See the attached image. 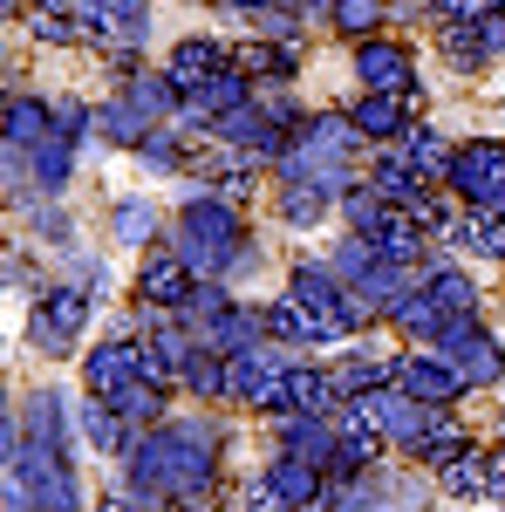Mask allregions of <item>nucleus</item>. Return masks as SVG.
Returning a JSON list of instances; mask_svg holds the SVG:
<instances>
[{"mask_svg": "<svg viewBox=\"0 0 505 512\" xmlns=\"http://www.w3.org/2000/svg\"><path fill=\"white\" fill-rule=\"evenodd\" d=\"M28 444L69 458V417H62V396H55V390H41L35 403H28Z\"/></svg>", "mask_w": 505, "mask_h": 512, "instance_id": "23", "label": "nucleus"}, {"mask_svg": "<svg viewBox=\"0 0 505 512\" xmlns=\"http://www.w3.org/2000/svg\"><path fill=\"white\" fill-rule=\"evenodd\" d=\"M246 76H267V82H294V69H301V55H294V41H253V48H239L233 55Z\"/></svg>", "mask_w": 505, "mask_h": 512, "instance_id": "28", "label": "nucleus"}, {"mask_svg": "<svg viewBox=\"0 0 505 512\" xmlns=\"http://www.w3.org/2000/svg\"><path fill=\"white\" fill-rule=\"evenodd\" d=\"M110 410H117V417H123V424H130L137 437L157 431V424H171V417H164V390H157V383H144V376H137L130 390L110 396Z\"/></svg>", "mask_w": 505, "mask_h": 512, "instance_id": "19", "label": "nucleus"}, {"mask_svg": "<svg viewBox=\"0 0 505 512\" xmlns=\"http://www.w3.org/2000/svg\"><path fill=\"white\" fill-rule=\"evenodd\" d=\"M89 308H96V294L89 287H41L35 294V315H28V335H35L41 355H69L76 349V335L89 328Z\"/></svg>", "mask_w": 505, "mask_h": 512, "instance_id": "3", "label": "nucleus"}, {"mask_svg": "<svg viewBox=\"0 0 505 512\" xmlns=\"http://www.w3.org/2000/svg\"><path fill=\"white\" fill-rule=\"evenodd\" d=\"M301 21H335V0H294Z\"/></svg>", "mask_w": 505, "mask_h": 512, "instance_id": "39", "label": "nucleus"}, {"mask_svg": "<svg viewBox=\"0 0 505 512\" xmlns=\"http://www.w3.org/2000/svg\"><path fill=\"white\" fill-rule=\"evenodd\" d=\"M465 444H471V437L458 431V417H451V410H437V417L424 424V437L410 444V458H424V465H451V458H458Z\"/></svg>", "mask_w": 505, "mask_h": 512, "instance_id": "26", "label": "nucleus"}, {"mask_svg": "<svg viewBox=\"0 0 505 512\" xmlns=\"http://www.w3.org/2000/svg\"><path fill=\"white\" fill-rule=\"evenodd\" d=\"M505 48V14H485V21H458L444 28V55L451 62H492Z\"/></svg>", "mask_w": 505, "mask_h": 512, "instance_id": "13", "label": "nucleus"}, {"mask_svg": "<svg viewBox=\"0 0 505 512\" xmlns=\"http://www.w3.org/2000/svg\"><path fill=\"white\" fill-rule=\"evenodd\" d=\"M267 485L287 499V512H308L314 499H321V465H308V458H287V451H280V458L267 465Z\"/></svg>", "mask_w": 505, "mask_h": 512, "instance_id": "14", "label": "nucleus"}, {"mask_svg": "<svg viewBox=\"0 0 505 512\" xmlns=\"http://www.w3.org/2000/svg\"><path fill=\"white\" fill-rule=\"evenodd\" d=\"M246 226H239V205L226 198H185V212H178V253H185V267L198 280H219L226 267H246Z\"/></svg>", "mask_w": 505, "mask_h": 512, "instance_id": "2", "label": "nucleus"}, {"mask_svg": "<svg viewBox=\"0 0 505 512\" xmlns=\"http://www.w3.org/2000/svg\"><path fill=\"white\" fill-rule=\"evenodd\" d=\"M96 130H103L110 144H130V151H144V144H151V130H157V123L144 117V110H137L130 96H117V103H103V110H96Z\"/></svg>", "mask_w": 505, "mask_h": 512, "instance_id": "20", "label": "nucleus"}, {"mask_svg": "<svg viewBox=\"0 0 505 512\" xmlns=\"http://www.w3.org/2000/svg\"><path fill=\"white\" fill-rule=\"evenodd\" d=\"M335 28L355 41H376V28H383V0H335Z\"/></svg>", "mask_w": 505, "mask_h": 512, "instance_id": "35", "label": "nucleus"}, {"mask_svg": "<svg viewBox=\"0 0 505 512\" xmlns=\"http://www.w3.org/2000/svg\"><path fill=\"white\" fill-rule=\"evenodd\" d=\"M424 294H430V301H437L451 321H478V287H471L458 267H437V274L424 280Z\"/></svg>", "mask_w": 505, "mask_h": 512, "instance_id": "24", "label": "nucleus"}, {"mask_svg": "<svg viewBox=\"0 0 505 512\" xmlns=\"http://www.w3.org/2000/svg\"><path fill=\"white\" fill-rule=\"evenodd\" d=\"M96 512H144V506H130V499H103Z\"/></svg>", "mask_w": 505, "mask_h": 512, "instance_id": "41", "label": "nucleus"}, {"mask_svg": "<svg viewBox=\"0 0 505 512\" xmlns=\"http://www.w3.org/2000/svg\"><path fill=\"white\" fill-rule=\"evenodd\" d=\"M437 355H444V362L465 376V390H492V383L505 376L499 342H492L478 321H451V328H444V342H437Z\"/></svg>", "mask_w": 505, "mask_h": 512, "instance_id": "5", "label": "nucleus"}, {"mask_svg": "<svg viewBox=\"0 0 505 512\" xmlns=\"http://www.w3.org/2000/svg\"><path fill=\"white\" fill-rule=\"evenodd\" d=\"M376 458H383V437H376V431H342V437H335L328 472H335V478H355V472H369Z\"/></svg>", "mask_w": 505, "mask_h": 512, "instance_id": "30", "label": "nucleus"}, {"mask_svg": "<svg viewBox=\"0 0 505 512\" xmlns=\"http://www.w3.org/2000/svg\"><path fill=\"white\" fill-rule=\"evenodd\" d=\"M76 424H82V437H89L96 451H110V458H117V451H137V431L123 424V417L110 410V403H103V396H89V403H82Z\"/></svg>", "mask_w": 505, "mask_h": 512, "instance_id": "16", "label": "nucleus"}, {"mask_svg": "<svg viewBox=\"0 0 505 512\" xmlns=\"http://www.w3.org/2000/svg\"><path fill=\"white\" fill-rule=\"evenodd\" d=\"M48 130H55V103H35V96H7V144L35 151Z\"/></svg>", "mask_w": 505, "mask_h": 512, "instance_id": "21", "label": "nucleus"}, {"mask_svg": "<svg viewBox=\"0 0 505 512\" xmlns=\"http://www.w3.org/2000/svg\"><path fill=\"white\" fill-rule=\"evenodd\" d=\"M355 82H362V96H410L417 103L410 55L396 41H355Z\"/></svg>", "mask_w": 505, "mask_h": 512, "instance_id": "8", "label": "nucleus"}, {"mask_svg": "<svg viewBox=\"0 0 505 512\" xmlns=\"http://www.w3.org/2000/svg\"><path fill=\"white\" fill-rule=\"evenodd\" d=\"M328 198L335 192H321V185H287V192H280V219H287V226H314V219L328 212Z\"/></svg>", "mask_w": 505, "mask_h": 512, "instance_id": "34", "label": "nucleus"}, {"mask_svg": "<svg viewBox=\"0 0 505 512\" xmlns=\"http://www.w3.org/2000/svg\"><path fill=\"white\" fill-rule=\"evenodd\" d=\"M396 151H403V158L417 164L424 178H451V158H458V151H451V144H444L437 130H424V123H410V130L396 137Z\"/></svg>", "mask_w": 505, "mask_h": 512, "instance_id": "22", "label": "nucleus"}, {"mask_svg": "<svg viewBox=\"0 0 505 512\" xmlns=\"http://www.w3.org/2000/svg\"><path fill=\"white\" fill-rule=\"evenodd\" d=\"M389 321H396L403 335H417V342H444V328H451V315H444V308L430 301L424 287H410V294H403V301L389 308Z\"/></svg>", "mask_w": 505, "mask_h": 512, "instance_id": "18", "label": "nucleus"}, {"mask_svg": "<svg viewBox=\"0 0 505 512\" xmlns=\"http://www.w3.org/2000/svg\"><path fill=\"white\" fill-rule=\"evenodd\" d=\"M349 117H355V130H362V137H376V144H396V137L410 130V96H362Z\"/></svg>", "mask_w": 505, "mask_h": 512, "instance_id": "15", "label": "nucleus"}, {"mask_svg": "<svg viewBox=\"0 0 505 512\" xmlns=\"http://www.w3.org/2000/svg\"><path fill=\"white\" fill-rule=\"evenodd\" d=\"M28 7H48V14H69V0H28Z\"/></svg>", "mask_w": 505, "mask_h": 512, "instance_id": "43", "label": "nucleus"}, {"mask_svg": "<svg viewBox=\"0 0 505 512\" xmlns=\"http://www.w3.org/2000/svg\"><path fill=\"white\" fill-rule=\"evenodd\" d=\"M396 390L417 396V403H437V410H444L451 396L465 390V376H458V369H451V362H444L437 349H417V355H403V362H396Z\"/></svg>", "mask_w": 505, "mask_h": 512, "instance_id": "9", "label": "nucleus"}, {"mask_svg": "<svg viewBox=\"0 0 505 512\" xmlns=\"http://www.w3.org/2000/svg\"><path fill=\"white\" fill-rule=\"evenodd\" d=\"M69 144H76V137H62V130H48L35 144V185L41 192H62V185H69V171H76V151H69Z\"/></svg>", "mask_w": 505, "mask_h": 512, "instance_id": "29", "label": "nucleus"}, {"mask_svg": "<svg viewBox=\"0 0 505 512\" xmlns=\"http://www.w3.org/2000/svg\"><path fill=\"white\" fill-rule=\"evenodd\" d=\"M137 376H144V349L137 342H103V349H89V362H82V390L103 396V403L117 390H130Z\"/></svg>", "mask_w": 505, "mask_h": 512, "instance_id": "10", "label": "nucleus"}, {"mask_svg": "<svg viewBox=\"0 0 505 512\" xmlns=\"http://www.w3.org/2000/svg\"><path fill=\"white\" fill-rule=\"evenodd\" d=\"M451 246H465V253H478V260H505V219L465 212V219L451 226Z\"/></svg>", "mask_w": 505, "mask_h": 512, "instance_id": "25", "label": "nucleus"}, {"mask_svg": "<svg viewBox=\"0 0 505 512\" xmlns=\"http://www.w3.org/2000/svg\"><path fill=\"white\" fill-rule=\"evenodd\" d=\"M226 396L280 417V410H287V362H280V355H267V349L226 355Z\"/></svg>", "mask_w": 505, "mask_h": 512, "instance_id": "4", "label": "nucleus"}, {"mask_svg": "<svg viewBox=\"0 0 505 512\" xmlns=\"http://www.w3.org/2000/svg\"><path fill=\"white\" fill-rule=\"evenodd\" d=\"M192 287H198V274L185 267V253H178V246L144 253V267H137V301H144V308H157V315H185Z\"/></svg>", "mask_w": 505, "mask_h": 512, "instance_id": "6", "label": "nucleus"}, {"mask_svg": "<svg viewBox=\"0 0 505 512\" xmlns=\"http://www.w3.org/2000/svg\"><path fill=\"white\" fill-rule=\"evenodd\" d=\"M437 485H444L451 499H478V492H492V478H485V451L465 444L451 465H437Z\"/></svg>", "mask_w": 505, "mask_h": 512, "instance_id": "27", "label": "nucleus"}, {"mask_svg": "<svg viewBox=\"0 0 505 512\" xmlns=\"http://www.w3.org/2000/svg\"><path fill=\"white\" fill-rule=\"evenodd\" d=\"M335 424L328 417H308V410H294V417H280V451L287 458H308V465H321L328 472V458H335Z\"/></svg>", "mask_w": 505, "mask_h": 512, "instance_id": "12", "label": "nucleus"}, {"mask_svg": "<svg viewBox=\"0 0 505 512\" xmlns=\"http://www.w3.org/2000/svg\"><path fill=\"white\" fill-rule=\"evenodd\" d=\"M123 96H130V103H137V110H144V117H178V110H185V96H178V82L164 76V69H144V76H123Z\"/></svg>", "mask_w": 505, "mask_h": 512, "instance_id": "17", "label": "nucleus"}, {"mask_svg": "<svg viewBox=\"0 0 505 512\" xmlns=\"http://www.w3.org/2000/svg\"><path fill=\"white\" fill-rule=\"evenodd\" d=\"M185 390H192V396H226V355L198 349L192 369H185Z\"/></svg>", "mask_w": 505, "mask_h": 512, "instance_id": "36", "label": "nucleus"}, {"mask_svg": "<svg viewBox=\"0 0 505 512\" xmlns=\"http://www.w3.org/2000/svg\"><path fill=\"white\" fill-rule=\"evenodd\" d=\"M212 424L178 417V424H157L137 437L130 451V492L144 506H198L205 485H212Z\"/></svg>", "mask_w": 505, "mask_h": 512, "instance_id": "1", "label": "nucleus"}, {"mask_svg": "<svg viewBox=\"0 0 505 512\" xmlns=\"http://www.w3.org/2000/svg\"><path fill=\"white\" fill-rule=\"evenodd\" d=\"M28 35L48 41V48H76V41H89V28H82V14H48V7H28Z\"/></svg>", "mask_w": 505, "mask_h": 512, "instance_id": "32", "label": "nucleus"}, {"mask_svg": "<svg viewBox=\"0 0 505 512\" xmlns=\"http://www.w3.org/2000/svg\"><path fill=\"white\" fill-rule=\"evenodd\" d=\"M246 512H287V499H280V492L267 485V472H260L253 485H246Z\"/></svg>", "mask_w": 505, "mask_h": 512, "instance_id": "38", "label": "nucleus"}, {"mask_svg": "<svg viewBox=\"0 0 505 512\" xmlns=\"http://www.w3.org/2000/svg\"><path fill=\"white\" fill-rule=\"evenodd\" d=\"M485 478H492V492L505 499V451H485Z\"/></svg>", "mask_w": 505, "mask_h": 512, "instance_id": "40", "label": "nucleus"}, {"mask_svg": "<svg viewBox=\"0 0 505 512\" xmlns=\"http://www.w3.org/2000/svg\"><path fill=\"white\" fill-rule=\"evenodd\" d=\"M233 308H239V301L226 294V287H219V280H198V287H192V301H185V315H178V321H185L192 335H205L212 321H219V315H233Z\"/></svg>", "mask_w": 505, "mask_h": 512, "instance_id": "31", "label": "nucleus"}, {"mask_svg": "<svg viewBox=\"0 0 505 512\" xmlns=\"http://www.w3.org/2000/svg\"><path fill=\"white\" fill-rule=\"evenodd\" d=\"M219 69H233V55H226L219 41H205V35L178 41V48H171V62H164V76L178 82V96H185V103H192V96H198L212 76H219Z\"/></svg>", "mask_w": 505, "mask_h": 512, "instance_id": "11", "label": "nucleus"}, {"mask_svg": "<svg viewBox=\"0 0 505 512\" xmlns=\"http://www.w3.org/2000/svg\"><path fill=\"white\" fill-rule=\"evenodd\" d=\"M151 233H157V212L144 198H123L117 212H110V239H123V246H144Z\"/></svg>", "mask_w": 505, "mask_h": 512, "instance_id": "33", "label": "nucleus"}, {"mask_svg": "<svg viewBox=\"0 0 505 512\" xmlns=\"http://www.w3.org/2000/svg\"><path fill=\"white\" fill-rule=\"evenodd\" d=\"M239 14H260V7H280V0H233Z\"/></svg>", "mask_w": 505, "mask_h": 512, "instance_id": "42", "label": "nucleus"}, {"mask_svg": "<svg viewBox=\"0 0 505 512\" xmlns=\"http://www.w3.org/2000/svg\"><path fill=\"white\" fill-rule=\"evenodd\" d=\"M444 185L465 198L471 212H485V205H492V198L505 192V144H492V137H485V144L458 151V158H451V178H444Z\"/></svg>", "mask_w": 505, "mask_h": 512, "instance_id": "7", "label": "nucleus"}, {"mask_svg": "<svg viewBox=\"0 0 505 512\" xmlns=\"http://www.w3.org/2000/svg\"><path fill=\"white\" fill-rule=\"evenodd\" d=\"M485 14H505V0H485Z\"/></svg>", "mask_w": 505, "mask_h": 512, "instance_id": "44", "label": "nucleus"}, {"mask_svg": "<svg viewBox=\"0 0 505 512\" xmlns=\"http://www.w3.org/2000/svg\"><path fill=\"white\" fill-rule=\"evenodd\" d=\"M144 164H151V171H171V164H178V130H151V144H144Z\"/></svg>", "mask_w": 505, "mask_h": 512, "instance_id": "37", "label": "nucleus"}]
</instances>
